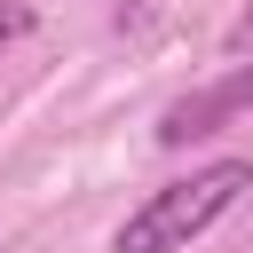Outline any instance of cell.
Instances as JSON below:
<instances>
[{
    "label": "cell",
    "instance_id": "6da1fadb",
    "mask_svg": "<svg viewBox=\"0 0 253 253\" xmlns=\"http://www.w3.org/2000/svg\"><path fill=\"white\" fill-rule=\"evenodd\" d=\"M245 190H253V158H206V166H190L182 182L150 190V198L111 229V253H182V245L206 237Z\"/></svg>",
    "mask_w": 253,
    "mask_h": 253
},
{
    "label": "cell",
    "instance_id": "7a4b0ae2",
    "mask_svg": "<svg viewBox=\"0 0 253 253\" xmlns=\"http://www.w3.org/2000/svg\"><path fill=\"white\" fill-rule=\"evenodd\" d=\"M237 111H253V71H229V79H213L206 95H182V103H166V119H158V142H166V150H182V142L213 134V126H221V119H237Z\"/></svg>",
    "mask_w": 253,
    "mask_h": 253
},
{
    "label": "cell",
    "instance_id": "3957f363",
    "mask_svg": "<svg viewBox=\"0 0 253 253\" xmlns=\"http://www.w3.org/2000/svg\"><path fill=\"white\" fill-rule=\"evenodd\" d=\"M40 32V8L32 0H0V47H16V40H32Z\"/></svg>",
    "mask_w": 253,
    "mask_h": 253
},
{
    "label": "cell",
    "instance_id": "277c9868",
    "mask_svg": "<svg viewBox=\"0 0 253 253\" xmlns=\"http://www.w3.org/2000/svg\"><path fill=\"white\" fill-rule=\"evenodd\" d=\"M229 47H253V8H245V16L229 24Z\"/></svg>",
    "mask_w": 253,
    "mask_h": 253
}]
</instances>
